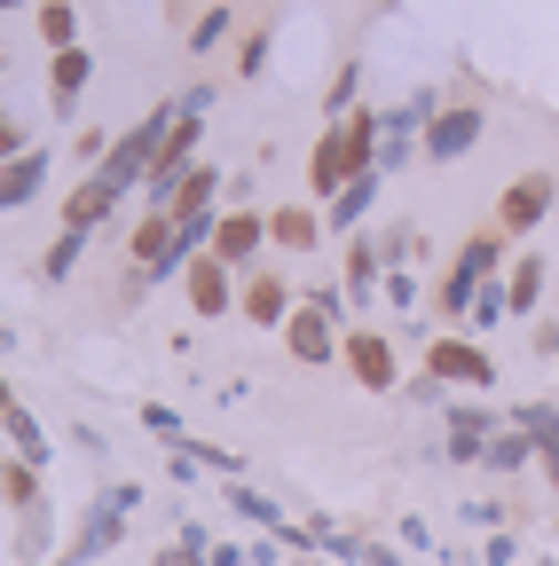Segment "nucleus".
<instances>
[{"label":"nucleus","mask_w":559,"mask_h":566,"mask_svg":"<svg viewBox=\"0 0 559 566\" xmlns=\"http://www.w3.org/2000/svg\"><path fill=\"white\" fill-rule=\"evenodd\" d=\"M379 275H386V244H346V292L363 300Z\"/></svg>","instance_id":"obj_20"},{"label":"nucleus","mask_w":559,"mask_h":566,"mask_svg":"<svg viewBox=\"0 0 559 566\" xmlns=\"http://www.w3.org/2000/svg\"><path fill=\"white\" fill-rule=\"evenodd\" d=\"M126 504H134V488H111V495H103V504H95V520H87V535H80V551H72V558H95V551H103V543L118 535V520H126Z\"/></svg>","instance_id":"obj_16"},{"label":"nucleus","mask_w":559,"mask_h":566,"mask_svg":"<svg viewBox=\"0 0 559 566\" xmlns=\"http://www.w3.org/2000/svg\"><path fill=\"white\" fill-rule=\"evenodd\" d=\"M379 150H386V118H379V111H346V118L315 142V158H308V189L331 205L355 174H371V166H379Z\"/></svg>","instance_id":"obj_1"},{"label":"nucleus","mask_w":559,"mask_h":566,"mask_svg":"<svg viewBox=\"0 0 559 566\" xmlns=\"http://www.w3.org/2000/svg\"><path fill=\"white\" fill-rule=\"evenodd\" d=\"M0 71H9V55H0Z\"/></svg>","instance_id":"obj_35"},{"label":"nucleus","mask_w":559,"mask_h":566,"mask_svg":"<svg viewBox=\"0 0 559 566\" xmlns=\"http://www.w3.org/2000/svg\"><path fill=\"white\" fill-rule=\"evenodd\" d=\"M40 181H48V150L9 158V166H0V212H24V205L40 197Z\"/></svg>","instance_id":"obj_11"},{"label":"nucleus","mask_w":559,"mask_h":566,"mask_svg":"<svg viewBox=\"0 0 559 566\" xmlns=\"http://www.w3.org/2000/svg\"><path fill=\"white\" fill-rule=\"evenodd\" d=\"M528 457H536V441H528V433H497V441H488V457H480V464H497V472H520Z\"/></svg>","instance_id":"obj_24"},{"label":"nucleus","mask_w":559,"mask_h":566,"mask_svg":"<svg viewBox=\"0 0 559 566\" xmlns=\"http://www.w3.org/2000/svg\"><path fill=\"white\" fill-rule=\"evenodd\" d=\"M0 495H9V504H24V512H40V472H32L24 457H9V464H0Z\"/></svg>","instance_id":"obj_21"},{"label":"nucleus","mask_w":559,"mask_h":566,"mask_svg":"<svg viewBox=\"0 0 559 566\" xmlns=\"http://www.w3.org/2000/svg\"><path fill=\"white\" fill-rule=\"evenodd\" d=\"M237 307H245V323H260V331H284L300 300H292V283H284V275H252L245 292H237Z\"/></svg>","instance_id":"obj_8"},{"label":"nucleus","mask_w":559,"mask_h":566,"mask_svg":"<svg viewBox=\"0 0 559 566\" xmlns=\"http://www.w3.org/2000/svg\"><path fill=\"white\" fill-rule=\"evenodd\" d=\"M221 32H229V9H205V17H197V32H189V40H197V48H214V40H221Z\"/></svg>","instance_id":"obj_29"},{"label":"nucleus","mask_w":559,"mask_h":566,"mask_svg":"<svg viewBox=\"0 0 559 566\" xmlns=\"http://www.w3.org/2000/svg\"><path fill=\"white\" fill-rule=\"evenodd\" d=\"M229 504H237L245 520H268V527H276V504H268V495H252V488H237V495H229Z\"/></svg>","instance_id":"obj_30"},{"label":"nucleus","mask_w":559,"mask_h":566,"mask_svg":"<svg viewBox=\"0 0 559 566\" xmlns=\"http://www.w3.org/2000/svg\"><path fill=\"white\" fill-rule=\"evenodd\" d=\"M17 417V394H9V378H0V424H9Z\"/></svg>","instance_id":"obj_33"},{"label":"nucleus","mask_w":559,"mask_h":566,"mask_svg":"<svg viewBox=\"0 0 559 566\" xmlns=\"http://www.w3.org/2000/svg\"><path fill=\"white\" fill-rule=\"evenodd\" d=\"M48 63H55V111H72V103H80V87L95 80V55H87V48H55Z\"/></svg>","instance_id":"obj_15"},{"label":"nucleus","mask_w":559,"mask_h":566,"mask_svg":"<svg viewBox=\"0 0 559 566\" xmlns=\"http://www.w3.org/2000/svg\"><path fill=\"white\" fill-rule=\"evenodd\" d=\"M24 150H32L24 118H17V111H0V166H9V158H24Z\"/></svg>","instance_id":"obj_27"},{"label":"nucleus","mask_w":559,"mask_h":566,"mask_svg":"<svg viewBox=\"0 0 559 566\" xmlns=\"http://www.w3.org/2000/svg\"><path fill=\"white\" fill-rule=\"evenodd\" d=\"M480 103H449V111H434V126H426V158H465L473 142H480Z\"/></svg>","instance_id":"obj_7"},{"label":"nucleus","mask_w":559,"mask_h":566,"mask_svg":"<svg viewBox=\"0 0 559 566\" xmlns=\"http://www.w3.org/2000/svg\"><path fill=\"white\" fill-rule=\"evenodd\" d=\"M9 441H17V457H24V464H40V457H48V441H40L32 409H17V417H9Z\"/></svg>","instance_id":"obj_26"},{"label":"nucleus","mask_w":559,"mask_h":566,"mask_svg":"<svg viewBox=\"0 0 559 566\" xmlns=\"http://www.w3.org/2000/svg\"><path fill=\"white\" fill-rule=\"evenodd\" d=\"M426 378H442V386H497V363H488V354L473 346V338H434L426 346Z\"/></svg>","instance_id":"obj_5"},{"label":"nucleus","mask_w":559,"mask_h":566,"mask_svg":"<svg viewBox=\"0 0 559 566\" xmlns=\"http://www.w3.org/2000/svg\"><path fill=\"white\" fill-rule=\"evenodd\" d=\"M237 71L252 80V71H268V32H245V48H237Z\"/></svg>","instance_id":"obj_28"},{"label":"nucleus","mask_w":559,"mask_h":566,"mask_svg":"<svg viewBox=\"0 0 559 566\" xmlns=\"http://www.w3.org/2000/svg\"><path fill=\"white\" fill-rule=\"evenodd\" d=\"M544 212H551V174H520V181L497 197V229H505V237H528Z\"/></svg>","instance_id":"obj_6"},{"label":"nucleus","mask_w":559,"mask_h":566,"mask_svg":"<svg viewBox=\"0 0 559 566\" xmlns=\"http://www.w3.org/2000/svg\"><path fill=\"white\" fill-rule=\"evenodd\" d=\"M268 244L315 252V244H323V212H308V205H276V212H268Z\"/></svg>","instance_id":"obj_12"},{"label":"nucleus","mask_w":559,"mask_h":566,"mask_svg":"<svg viewBox=\"0 0 559 566\" xmlns=\"http://www.w3.org/2000/svg\"><path fill=\"white\" fill-rule=\"evenodd\" d=\"M0 9H24V0H0Z\"/></svg>","instance_id":"obj_34"},{"label":"nucleus","mask_w":559,"mask_h":566,"mask_svg":"<svg viewBox=\"0 0 559 566\" xmlns=\"http://www.w3.org/2000/svg\"><path fill=\"white\" fill-rule=\"evenodd\" d=\"M379 189H386V174H379V166H371V174H355V181H346V189H339V197L323 205V221H331V229H355L363 212L379 205Z\"/></svg>","instance_id":"obj_14"},{"label":"nucleus","mask_w":559,"mask_h":566,"mask_svg":"<svg viewBox=\"0 0 559 566\" xmlns=\"http://www.w3.org/2000/svg\"><path fill=\"white\" fill-rule=\"evenodd\" d=\"M118 197H126V189H111V181H103V174H87V181H80V189H72V197H63V229H80V237H87V229H95V221H103V212H111V205H118Z\"/></svg>","instance_id":"obj_13"},{"label":"nucleus","mask_w":559,"mask_h":566,"mask_svg":"<svg viewBox=\"0 0 559 566\" xmlns=\"http://www.w3.org/2000/svg\"><path fill=\"white\" fill-rule=\"evenodd\" d=\"M40 40L48 48H80V9L72 0H40Z\"/></svg>","instance_id":"obj_19"},{"label":"nucleus","mask_w":559,"mask_h":566,"mask_svg":"<svg viewBox=\"0 0 559 566\" xmlns=\"http://www.w3.org/2000/svg\"><path fill=\"white\" fill-rule=\"evenodd\" d=\"M497 260H505V229H480V237H465V252H457V268L480 275V283L497 275Z\"/></svg>","instance_id":"obj_18"},{"label":"nucleus","mask_w":559,"mask_h":566,"mask_svg":"<svg viewBox=\"0 0 559 566\" xmlns=\"http://www.w3.org/2000/svg\"><path fill=\"white\" fill-rule=\"evenodd\" d=\"M158 566H197V543H174V551H166Z\"/></svg>","instance_id":"obj_32"},{"label":"nucleus","mask_w":559,"mask_h":566,"mask_svg":"<svg viewBox=\"0 0 559 566\" xmlns=\"http://www.w3.org/2000/svg\"><path fill=\"white\" fill-rule=\"evenodd\" d=\"M182 283H189V307H197V315H229V307H237V292H229V268H221L214 252H197V260L182 268Z\"/></svg>","instance_id":"obj_9"},{"label":"nucleus","mask_w":559,"mask_h":566,"mask_svg":"<svg viewBox=\"0 0 559 566\" xmlns=\"http://www.w3.org/2000/svg\"><path fill=\"white\" fill-rule=\"evenodd\" d=\"M355 103V63H339V80H331V111Z\"/></svg>","instance_id":"obj_31"},{"label":"nucleus","mask_w":559,"mask_h":566,"mask_svg":"<svg viewBox=\"0 0 559 566\" xmlns=\"http://www.w3.org/2000/svg\"><path fill=\"white\" fill-rule=\"evenodd\" d=\"M260 244H268V212H221V229H214V260L221 268H245Z\"/></svg>","instance_id":"obj_10"},{"label":"nucleus","mask_w":559,"mask_h":566,"mask_svg":"<svg viewBox=\"0 0 559 566\" xmlns=\"http://www.w3.org/2000/svg\"><path fill=\"white\" fill-rule=\"evenodd\" d=\"M488 441H497V433H488V417H480V409H457V417H449V457H457V464L488 457Z\"/></svg>","instance_id":"obj_17"},{"label":"nucleus","mask_w":559,"mask_h":566,"mask_svg":"<svg viewBox=\"0 0 559 566\" xmlns=\"http://www.w3.org/2000/svg\"><path fill=\"white\" fill-rule=\"evenodd\" d=\"M339 363H346V378H355V386L394 394V338H386V331H346V338H339Z\"/></svg>","instance_id":"obj_4"},{"label":"nucleus","mask_w":559,"mask_h":566,"mask_svg":"<svg viewBox=\"0 0 559 566\" xmlns=\"http://www.w3.org/2000/svg\"><path fill=\"white\" fill-rule=\"evenodd\" d=\"M80 252H87V237H80V229H63V237L48 244V260H40V268H48V275L63 283V275H72V268H80Z\"/></svg>","instance_id":"obj_25"},{"label":"nucleus","mask_w":559,"mask_h":566,"mask_svg":"<svg viewBox=\"0 0 559 566\" xmlns=\"http://www.w3.org/2000/svg\"><path fill=\"white\" fill-rule=\"evenodd\" d=\"M174 118H182V103H158L134 134H118L111 142V158L95 166L111 189H134V181H151V166H158V150H166V134H174Z\"/></svg>","instance_id":"obj_2"},{"label":"nucleus","mask_w":559,"mask_h":566,"mask_svg":"<svg viewBox=\"0 0 559 566\" xmlns=\"http://www.w3.org/2000/svg\"><path fill=\"white\" fill-rule=\"evenodd\" d=\"M505 292H513V315H528V307L544 300V260H536V252H520V268H513Z\"/></svg>","instance_id":"obj_22"},{"label":"nucleus","mask_w":559,"mask_h":566,"mask_svg":"<svg viewBox=\"0 0 559 566\" xmlns=\"http://www.w3.org/2000/svg\"><path fill=\"white\" fill-rule=\"evenodd\" d=\"M339 307H346V292H331V283L292 307V323H284L292 363H331V346H339Z\"/></svg>","instance_id":"obj_3"},{"label":"nucleus","mask_w":559,"mask_h":566,"mask_svg":"<svg viewBox=\"0 0 559 566\" xmlns=\"http://www.w3.org/2000/svg\"><path fill=\"white\" fill-rule=\"evenodd\" d=\"M505 315H513V292H505V283H480V292H473V315H465V323H473V331H497Z\"/></svg>","instance_id":"obj_23"}]
</instances>
